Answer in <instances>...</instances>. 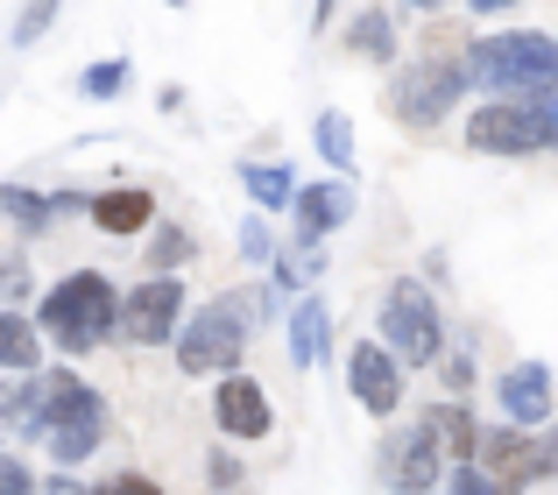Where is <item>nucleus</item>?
<instances>
[{"mask_svg": "<svg viewBox=\"0 0 558 495\" xmlns=\"http://www.w3.org/2000/svg\"><path fill=\"white\" fill-rule=\"evenodd\" d=\"M36 326H43V340L64 347V354H93V347H107L113 333H121V290H113L107 269H71L64 283L43 290Z\"/></svg>", "mask_w": 558, "mask_h": 495, "instance_id": "nucleus-1", "label": "nucleus"}, {"mask_svg": "<svg viewBox=\"0 0 558 495\" xmlns=\"http://www.w3.org/2000/svg\"><path fill=\"white\" fill-rule=\"evenodd\" d=\"M446 495H502L488 482V468H481V460H466V468H452V482H446Z\"/></svg>", "mask_w": 558, "mask_h": 495, "instance_id": "nucleus-30", "label": "nucleus"}, {"mask_svg": "<svg viewBox=\"0 0 558 495\" xmlns=\"http://www.w3.org/2000/svg\"><path fill=\"white\" fill-rule=\"evenodd\" d=\"M241 255L247 262H276V255H283V247H276V234H269V213H247V220H241Z\"/></svg>", "mask_w": 558, "mask_h": 495, "instance_id": "nucleus-29", "label": "nucleus"}, {"mask_svg": "<svg viewBox=\"0 0 558 495\" xmlns=\"http://www.w3.org/2000/svg\"><path fill=\"white\" fill-rule=\"evenodd\" d=\"M0 298H28V269H22V262H0Z\"/></svg>", "mask_w": 558, "mask_h": 495, "instance_id": "nucleus-33", "label": "nucleus"}, {"mask_svg": "<svg viewBox=\"0 0 558 495\" xmlns=\"http://www.w3.org/2000/svg\"><path fill=\"white\" fill-rule=\"evenodd\" d=\"M417 425L432 432V446L452 460V468L481 460V425H474V411H466V397H452V403H424V411H417Z\"/></svg>", "mask_w": 558, "mask_h": 495, "instance_id": "nucleus-15", "label": "nucleus"}, {"mask_svg": "<svg viewBox=\"0 0 558 495\" xmlns=\"http://www.w3.org/2000/svg\"><path fill=\"white\" fill-rule=\"evenodd\" d=\"M347 57H368V64H396V57H403V50H396V22H389L381 0L347 22Z\"/></svg>", "mask_w": 558, "mask_h": 495, "instance_id": "nucleus-19", "label": "nucleus"}, {"mask_svg": "<svg viewBox=\"0 0 558 495\" xmlns=\"http://www.w3.org/2000/svg\"><path fill=\"white\" fill-rule=\"evenodd\" d=\"M128 85H135V64H128V57H99V64L78 71V93L85 99H121Z\"/></svg>", "mask_w": 558, "mask_h": 495, "instance_id": "nucleus-24", "label": "nucleus"}, {"mask_svg": "<svg viewBox=\"0 0 558 495\" xmlns=\"http://www.w3.org/2000/svg\"><path fill=\"white\" fill-rule=\"evenodd\" d=\"M347 220H354V184H347V178L298 184V198H290V227H298V241H332Z\"/></svg>", "mask_w": 558, "mask_h": 495, "instance_id": "nucleus-14", "label": "nucleus"}, {"mask_svg": "<svg viewBox=\"0 0 558 495\" xmlns=\"http://www.w3.org/2000/svg\"><path fill=\"white\" fill-rule=\"evenodd\" d=\"M213 425L227 432V439H269V425H276V411H269V389L255 383V375H219V389H213Z\"/></svg>", "mask_w": 558, "mask_h": 495, "instance_id": "nucleus-11", "label": "nucleus"}, {"mask_svg": "<svg viewBox=\"0 0 558 495\" xmlns=\"http://www.w3.org/2000/svg\"><path fill=\"white\" fill-rule=\"evenodd\" d=\"M163 8H184V0H163Z\"/></svg>", "mask_w": 558, "mask_h": 495, "instance_id": "nucleus-39", "label": "nucleus"}, {"mask_svg": "<svg viewBox=\"0 0 558 495\" xmlns=\"http://www.w3.org/2000/svg\"><path fill=\"white\" fill-rule=\"evenodd\" d=\"M43 389H50V411H43V446H50V460L57 468H85V460L99 454V439H107V397L71 369H50Z\"/></svg>", "mask_w": 558, "mask_h": 495, "instance_id": "nucleus-3", "label": "nucleus"}, {"mask_svg": "<svg viewBox=\"0 0 558 495\" xmlns=\"http://www.w3.org/2000/svg\"><path fill=\"white\" fill-rule=\"evenodd\" d=\"M191 247H198V241H191L184 227H156L149 247H142V262H149V276H178L184 262H191Z\"/></svg>", "mask_w": 558, "mask_h": 495, "instance_id": "nucleus-25", "label": "nucleus"}, {"mask_svg": "<svg viewBox=\"0 0 558 495\" xmlns=\"http://www.w3.org/2000/svg\"><path fill=\"white\" fill-rule=\"evenodd\" d=\"M403 8H417V14H438V8H446V0H403Z\"/></svg>", "mask_w": 558, "mask_h": 495, "instance_id": "nucleus-38", "label": "nucleus"}, {"mask_svg": "<svg viewBox=\"0 0 558 495\" xmlns=\"http://www.w3.org/2000/svg\"><path fill=\"white\" fill-rule=\"evenodd\" d=\"M247 333H255V312H247V298H213V304H198V312H184V326H178V369L184 375H233L241 369V354H247Z\"/></svg>", "mask_w": 558, "mask_h": 495, "instance_id": "nucleus-4", "label": "nucleus"}, {"mask_svg": "<svg viewBox=\"0 0 558 495\" xmlns=\"http://www.w3.org/2000/svg\"><path fill=\"white\" fill-rule=\"evenodd\" d=\"M326 340H332L326 298H298L290 304V361H298V369H318V361H326Z\"/></svg>", "mask_w": 558, "mask_h": 495, "instance_id": "nucleus-18", "label": "nucleus"}, {"mask_svg": "<svg viewBox=\"0 0 558 495\" xmlns=\"http://www.w3.org/2000/svg\"><path fill=\"white\" fill-rule=\"evenodd\" d=\"M241 184H247V198H255L262 213H290V198H298V178H290V164H241Z\"/></svg>", "mask_w": 558, "mask_h": 495, "instance_id": "nucleus-22", "label": "nucleus"}, {"mask_svg": "<svg viewBox=\"0 0 558 495\" xmlns=\"http://www.w3.org/2000/svg\"><path fill=\"white\" fill-rule=\"evenodd\" d=\"M438 383H446V397H466L474 389V347H446L438 354Z\"/></svg>", "mask_w": 558, "mask_h": 495, "instance_id": "nucleus-28", "label": "nucleus"}, {"mask_svg": "<svg viewBox=\"0 0 558 495\" xmlns=\"http://www.w3.org/2000/svg\"><path fill=\"white\" fill-rule=\"evenodd\" d=\"M57 8H64V0H22V14H14L8 43H14V50H28V43H43V28L57 22Z\"/></svg>", "mask_w": 558, "mask_h": 495, "instance_id": "nucleus-27", "label": "nucleus"}, {"mask_svg": "<svg viewBox=\"0 0 558 495\" xmlns=\"http://www.w3.org/2000/svg\"><path fill=\"white\" fill-rule=\"evenodd\" d=\"M495 411H502V425H545V418L558 411V397H551V369L545 361H517V369H502L495 375Z\"/></svg>", "mask_w": 558, "mask_h": 495, "instance_id": "nucleus-13", "label": "nucleus"}, {"mask_svg": "<svg viewBox=\"0 0 558 495\" xmlns=\"http://www.w3.org/2000/svg\"><path fill=\"white\" fill-rule=\"evenodd\" d=\"M375 340L389 347L403 369H438V354H446V318H438V298L417 276H396V283L381 290Z\"/></svg>", "mask_w": 558, "mask_h": 495, "instance_id": "nucleus-5", "label": "nucleus"}, {"mask_svg": "<svg viewBox=\"0 0 558 495\" xmlns=\"http://www.w3.org/2000/svg\"><path fill=\"white\" fill-rule=\"evenodd\" d=\"M312 142H318V156H326L332 170H354V128H347V113H318Z\"/></svg>", "mask_w": 558, "mask_h": 495, "instance_id": "nucleus-26", "label": "nucleus"}, {"mask_svg": "<svg viewBox=\"0 0 558 495\" xmlns=\"http://www.w3.org/2000/svg\"><path fill=\"white\" fill-rule=\"evenodd\" d=\"M481 468H488V482L502 488V495L545 482V474H558V425L545 432V439H531L523 425H495V432H481Z\"/></svg>", "mask_w": 558, "mask_h": 495, "instance_id": "nucleus-7", "label": "nucleus"}, {"mask_svg": "<svg viewBox=\"0 0 558 495\" xmlns=\"http://www.w3.org/2000/svg\"><path fill=\"white\" fill-rule=\"evenodd\" d=\"M332 8H340V0H318V8H312V22H318V28H332Z\"/></svg>", "mask_w": 558, "mask_h": 495, "instance_id": "nucleus-37", "label": "nucleus"}, {"mask_svg": "<svg viewBox=\"0 0 558 495\" xmlns=\"http://www.w3.org/2000/svg\"><path fill=\"white\" fill-rule=\"evenodd\" d=\"M466 149L474 156H537L545 149V121L531 99H481L466 113Z\"/></svg>", "mask_w": 558, "mask_h": 495, "instance_id": "nucleus-8", "label": "nucleus"}, {"mask_svg": "<svg viewBox=\"0 0 558 495\" xmlns=\"http://www.w3.org/2000/svg\"><path fill=\"white\" fill-rule=\"evenodd\" d=\"M375 474L389 495H432L438 482H446V454L432 446V432L410 418L403 432H389V439L375 446Z\"/></svg>", "mask_w": 558, "mask_h": 495, "instance_id": "nucleus-9", "label": "nucleus"}, {"mask_svg": "<svg viewBox=\"0 0 558 495\" xmlns=\"http://www.w3.org/2000/svg\"><path fill=\"white\" fill-rule=\"evenodd\" d=\"M466 79L488 99H531L558 85V36L545 28H502V36L466 43Z\"/></svg>", "mask_w": 558, "mask_h": 495, "instance_id": "nucleus-2", "label": "nucleus"}, {"mask_svg": "<svg viewBox=\"0 0 558 495\" xmlns=\"http://www.w3.org/2000/svg\"><path fill=\"white\" fill-rule=\"evenodd\" d=\"M0 495H36V474H28V460L0 454Z\"/></svg>", "mask_w": 558, "mask_h": 495, "instance_id": "nucleus-31", "label": "nucleus"}, {"mask_svg": "<svg viewBox=\"0 0 558 495\" xmlns=\"http://www.w3.org/2000/svg\"><path fill=\"white\" fill-rule=\"evenodd\" d=\"M326 241H298V247H283V255L269 262V276H276V290H312L318 276H326V255H318Z\"/></svg>", "mask_w": 558, "mask_h": 495, "instance_id": "nucleus-23", "label": "nucleus"}, {"mask_svg": "<svg viewBox=\"0 0 558 495\" xmlns=\"http://www.w3.org/2000/svg\"><path fill=\"white\" fill-rule=\"evenodd\" d=\"M107 495H163L149 482V474H121V482H107Z\"/></svg>", "mask_w": 558, "mask_h": 495, "instance_id": "nucleus-34", "label": "nucleus"}, {"mask_svg": "<svg viewBox=\"0 0 558 495\" xmlns=\"http://www.w3.org/2000/svg\"><path fill=\"white\" fill-rule=\"evenodd\" d=\"M466 50H432V57H403V71L389 79V113L403 128H438L466 93Z\"/></svg>", "mask_w": 558, "mask_h": 495, "instance_id": "nucleus-6", "label": "nucleus"}, {"mask_svg": "<svg viewBox=\"0 0 558 495\" xmlns=\"http://www.w3.org/2000/svg\"><path fill=\"white\" fill-rule=\"evenodd\" d=\"M43 411H50V389L36 375H0V432H36L43 439Z\"/></svg>", "mask_w": 558, "mask_h": 495, "instance_id": "nucleus-17", "label": "nucleus"}, {"mask_svg": "<svg viewBox=\"0 0 558 495\" xmlns=\"http://www.w3.org/2000/svg\"><path fill=\"white\" fill-rule=\"evenodd\" d=\"M474 14H502V8H517V0H466Z\"/></svg>", "mask_w": 558, "mask_h": 495, "instance_id": "nucleus-36", "label": "nucleus"}, {"mask_svg": "<svg viewBox=\"0 0 558 495\" xmlns=\"http://www.w3.org/2000/svg\"><path fill=\"white\" fill-rule=\"evenodd\" d=\"M531 107H537V121H545V149L558 156V85H545V93H531Z\"/></svg>", "mask_w": 558, "mask_h": 495, "instance_id": "nucleus-32", "label": "nucleus"}, {"mask_svg": "<svg viewBox=\"0 0 558 495\" xmlns=\"http://www.w3.org/2000/svg\"><path fill=\"white\" fill-rule=\"evenodd\" d=\"M93 227L113 241L142 234V227H156V198L142 192V184H113V192H93Z\"/></svg>", "mask_w": 558, "mask_h": 495, "instance_id": "nucleus-16", "label": "nucleus"}, {"mask_svg": "<svg viewBox=\"0 0 558 495\" xmlns=\"http://www.w3.org/2000/svg\"><path fill=\"white\" fill-rule=\"evenodd\" d=\"M347 383H354V397H361L368 418H396V403H403V361L381 340H361L354 354H347Z\"/></svg>", "mask_w": 558, "mask_h": 495, "instance_id": "nucleus-12", "label": "nucleus"}, {"mask_svg": "<svg viewBox=\"0 0 558 495\" xmlns=\"http://www.w3.org/2000/svg\"><path fill=\"white\" fill-rule=\"evenodd\" d=\"M43 369V326L22 312H0V375H36Z\"/></svg>", "mask_w": 558, "mask_h": 495, "instance_id": "nucleus-20", "label": "nucleus"}, {"mask_svg": "<svg viewBox=\"0 0 558 495\" xmlns=\"http://www.w3.org/2000/svg\"><path fill=\"white\" fill-rule=\"evenodd\" d=\"M205 474H213V488H241V468H233L227 454H213V468H205Z\"/></svg>", "mask_w": 558, "mask_h": 495, "instance_id": "nucleus-35", "label": "nucleus"}, {"mask_svg": "<svg viewBox=\"0 0 558 495\" xmlns=\"http://www.w3.org/2000/svg\"><path fill=\"white\" fill-rule=\"evenodd\" d=\"M184 326V276H142L121 298V340L135 347H170Z\"/></svg>", "mask_w": 558, "mask_h": 495, "instance_id": "nucleus-10", "label": "nucleus"}, {"mask_svg": "<svg viewBox=\"0 0 558 495\" xmlns=\"http://www.w3.org/2000/svg\"><path fill=\"white\" fill-rule=\"evenodd\" d=\"M0 220L22 234H50L57 220V192H28V184H0Z\"/></svg>", "mask_w": 558, "mask_h": 495, "instance_id": "nucleus-21", "label": "nucleus"}]
</instances>
